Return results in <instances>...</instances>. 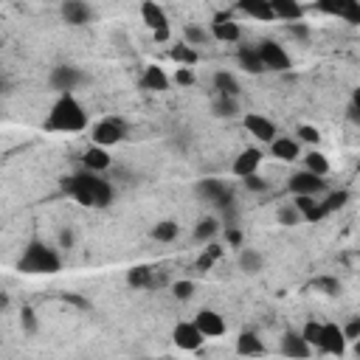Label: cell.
I'll return each mask as SVG.
<instances>
[{
  "mask_svg": "<svg viewBox=\"0 0 360 360\" xmlns=\"http://www.w3.org/2000/svg\"><path fill=\"white\" fill-rule=\"evenodd\" d=\"M62 191L70 194L79 205H93V208H104L115 197L112 183L107 177H101L98 172H90V169H82L79 174L65 177L62 180Z\"/></svg>",
  "mask_w": 360,
  "mask_h": 360,
  "instance_id": "cell-1",
  "label": "cell"
},
{
  "mask_svg": "<svg viewBox=\"0 0 360 360\" xmlns=\"http://www.w3.org/2000/svg\"><path fill=\"white\" fill-rule=\"evenodd\" d=\"M45 129H51V132H82V129H87V110L82 107V101L73 93H59V98L53 101V107L45 118Z\"/></svg>",
  "mask_w": 360,
  "mask_h": 360,
  "instance_id": "cell-2",
  "label": "cell"
},
{
  "mask_svg": "<svg viewBox=\"0 0 360 360\" xmlns=\"http://www.w3.org/2000/svg\"><path fill=\"white\" fill-rule=\"evenodd\" d=\"M17 270L25 276H53L62 270V259L56 253V248H51L42 239H31L17 262Z\"/></svg>",
  "mask_w": 360,
  "mask_h": 360,
  "instance_id": "cell-3",
  "label": "cell"
},
{
  "mask_svg": "<svg viewBox=\"0 0 360 360\" xmlns=\"http://www.w3.org/2000/svg\"><path fill=\"white\" fill-rule=\"evenodd\" d=\"M141 20L152 31L155 42H169V37H172L169 17H166V11H163V6L158 0H141Z\"/></svg>",
  "mask_w": 360,
  "mask_h": 360,
  "instance_id": "cell-4",
  "label": "cell"
},
{
  "mask_svg": "<svg viewBox=\"0 0 360 360\" xmlns=\"http://www.w3.org/2000/svg\"><path fill=\"white\" fill-rule=\"evenodd\" d=\"M124 138H127V124L118 115H107V118L96 121L93 129H90V141L98 143V146H115Z\"/></svg>",
  "mask_w": 360,
  "mask_h": 360,
  "instance_id": "cell-5",
  "label": "cell"
},
{
  "mask_svg": "<svg viewBox=\"0 0 360 360\" xmlns=\"http://www.w3.org/2000/svg\"><path fill=\"white\" fill-rule=\"evenodd\" d=\"M256 51H259L264 68L273 70V73H287V70L292 68V56H290V53L284 51V45L276 42V39H262V42L256 45Z\"/></svg>",
  "mask_w": 360,
  "mask_h": 360,
  "instance_id": "cell-6",
  "label": "cell"
},
{
  "mask_svg": "<svg viewBox=\"0 0 360 360\" xmlns=\"http://www.w3.org/2000/svg\"><path fill=\"white\" fill-rule=\"evenodd\" d=\"M287 188L292 194H312V197H321L326 191V180L309 169H301V172H292L290 180H287Z\"/></svg>",
  "mask_w": 360,
  "mask_h": 360,
  "instance_id": "cell-7",
  "label": "cell"
},
{
  "mask_svg": "<svg viewBox=\"0 0 360 360\" xmlns=\"http://www.w3.org/2000/svg\"><path fill=\"white\" fill-rule=\"evenodd\" d=\"M315 6L329 17H340L349 25H360V0H315Z\"/></svg>",
  "mask_w": 360,
  "mask_h": 360,
  "instance_id": "cell-8",
  "label": "cell"
},
{
  "mask_svg": "<svg viewBox=\"0 0 360 360\" xmlns=\"http://www.w3.org/2000/svg\"><path fill=\"white\" fill-rule=\"evenodd\" d=\"M194 191H197V197H202V202H211V205H217V208L233 202L231 188H228L222 180H217V177H205V180H200Z\"/></svg>",
  "mask_w": 360,
  "mask_h": 360,
  "instance_id": "cell-9",
  "label": "cell"
},
{
  "mask_svg": "<svg viewBox=\"0 0 360 360\" xmlns=\"http://www.w3.org/2000/svg\"><path fill=\"white\" fill-rule=\"evenodd\" d=\"M172 340H174V346L183 349V352H197V349L202 346L205 335H202V329H200L194 321H180V323L172 329Z\"/></svg>",
  "mask_w": 360,
  "mask_h": 360,
  "instance_id": "cell-10",
  "label": "cell"
},
{
  "mask_svg": "<svg viewBox=\"0 0 360 360\" xmlns=\"http://www.w3.org/2000/svg\"><path fill=\"white\" fill-rule=\"evenodd\" d=\"M82 82H84V73L79 68H70V65H56L51 70V76H48V84L56 93H73Z\"/></svg>",
  "mask_w": 360,
  "mask_h": 360,
  "instance_id": "cell-11",
  "label": "cell"
},
{
  "mask_svg": "<svg viewBox=\"0 0 360 360\" xmlns=\"http://www.w3.org/2000/svg\"><path fill=\"white\" fill-rule=\"evenodd\" d=\"M242 124H245L248 135H253V138L262 141V143H270V141L278 135L276 124H273L267 115H262V112H245V115H242Z\"/></svg>",
  "mask_w": 360,
  "mask_h": 360,
  "instance_id": "cell-12",
  "label": "cell"
},
{
  "mask_svg": "<svg viewBox=\"0 0 360 360\" xmlns=\"http://www.w3.org/2000/svg\"><path fill=\"white\" fill-rule=\"evenodd\" d=\"M321 354H343L346 352V335H343V326L338 323H323V332H321V340L315 346Z\"/></svg>",
  "mask_w": 360,
  "mask_h": 360,
  "instance_id": "cell-13",
  "label": "cell"
},
{
  "mask_svg": "<svg viewBox=\"0 0 360 360\" xmlns=\"http://www.w3.org/2000/svg\"><path fill=\"white\" fill-rule=\"evenodd\" d=\"M267 146H270V155L281 163H292L301 158V141L295 135H276Z\"/></svg>",
  "mask_w": 360,
  "mask_h": 360,
  "instance_id": "cell-14",
  "label": "cell"
},
{
  "mask_svg": "<svg viewBox=\"0 0 360 360\" xmlns=\"http://www.w3.org/2000/svg\"><path fill=\"white\" fill-rule=\"evenodd\" d=\"M166 281L163 273H158L155 267H146V264H135L129 273H127V284L129 287H143V290H155Z\"/></svg>",
  "mask_w": 360,
  "mask_h": 360,
  "instance_id": "cell-15",
  "label": "cell"
},
{
  "mask_svg": "<svg viewBox=\"0 0 360 360\" xmlns=\"http://www.w3.org/2000/svg\"><path fill=\"white\" fill-rule=\"evenodd\" d=\"M211 39H217V42H239L242 39V28H239V22H233L228 14H217L214 17V22H211Z\"/></svg>",
  "mask_w": 360,
  "mask_h": 360,
  "instance_id": "cell-16",
  "label": "cell"
},
{
  "mask_svg": "<svg viewBox=\"0 0 360 360\" xmlns=\"http://www.w3.org/2000/svg\"><path fill=\"white\" fill-rule=\"evenodd\" d=\"M259 166H262V152H259L256 146H248V149H242V152L233 158L231 172H233V174L242 180V177H248V174L259 172Z\"/></svg>",
  "mask_w": 360,
  "mask_h": 360,
  "instance_id": "cell-17",
  "label": "cell"
},
{
  "mask_svg": "<svg viewBox=\"0 0 360 360\" xmlns=\"http://www.w3.org/2000/svg\"><path fill=\"white\" fill-rule=\"evenodd\" d=\"M82 166H84V169H90V172H98V174H104V172L112 166V158H110L107 146H98V143H93V146H87V149L82 152Z\"/></svg>",
  "mask_w": 360,
  "mask_h": 360,
  "instance_id": "cell-18",
  "label": "cell"
},
{
  "mask_svg": "<svg viewBox=\"0 0 360 360\" xmlns=\"http://www.w3.org/2000/svg\"><path fill=\"white\" fill-rule=\"evenodd\" d=\"M194 323L202 329L205 338H219V335H225V318H222L217 309H200V312L194 315Z\"/></svg>",
  "mask_w": 360,
  "mask_h": 360,
  "instance_id": "cell-19",
  "label": "cell"
},
{
  "mask_svg": "<svg viewBox=\"0 0 360 360\" xmlns=\"http://www.w3.org/2000/svg\"><path fill=\"white\" fill-rule=\"evenodd\" d=\"M312 352H315V346L301 332H287L281 338V354H287V357H309Z\"/></svg>",
  "mask_w": 360,
  "mask_h": 360,
  "instance_id": "cell-20",
  "label": "cell"
},
{
  "mask_svg": "<svg viewBox=\"0 0 360 360\" xmlns=\"http://www.w3.org/2000/svg\"><path fill=\"white\" fill-rule=\"evenodd\" d=\"M239 11L259 20V22H276V11H273V3L270 0H236Z\"/></svg>",
  "mask_w": 360,
  "mask_h": 360,
  "instance_id": "cell-21",
  "label": "cell"
},
{
  "mask_svg": "<svg viewBox=\"0 0 360 360\" xmlns=\"http://www.w3.org/2000/svg\"><path fill=\"white\" fill-rule=\"evenodd\" d=\"M292 202L298 205L304 222H318L326 217L323 205H321V197H312V194H292Z\"/></svg>",
  "mask_w": 360,
  "mask_h": 360,
  "instance_id": "cell-22",
  "label": "cell"
},
{
  "mask_svg": "<svg viewBox=\"0 0 360 360\" xmlns=\"http://www.w3.org/2000/svg\"><path fill=\"white\" fill-rule=\"evenodd\" d=\"M62 20L68 25H84L90 20V6L84 0H62Z\"/></svg>",
  "mask_w": 360,
  "mask_h": 360,
  "instance_id": "cell-23",
  "label": "cell"
},
{
  "mask_svg": "<svg viewBox=\"0 0 360 360\" xmlns=\"http://www.w3.org/2000/svg\"><path fill=\"white\" fill-rule=\"evenodd\" d=\"M270 3H273V11H276V20H281V22L304 20V6L298 0H270Z\"/></svg>",
  "mask_w": 360,
  "mask_h": 360,
  "instance_id": "cell-24",
  "label": "cell"
},
{
  "mask_svg": "<svg viewBox=\"0 0 360 360\" xmlns=\"http://www.w3.org/2000/svg\"><path fill=\"white\" fill-rule=\"evenodd\" d=\"M141 84H143L146 90L163 93V90H169V76H166V70H163L160 65H146V68H143V76H141Z\"/></svg>",
  "mask_w": 360,
  "mask_h": 360,
  "instance_id": "cell-25",
  "label": "cell"
},
{
  "mask_svg": "<svg viewBox=\"0 0 360 360\" xmlns=\"http://www.w3.org/2000/svg\"><path fill=\"white\" fill-rule=\"evenodd\" d=\"M211 82H214L217 96H236L239 98V79L231 70H217Z\"/></svg>",
  "mask_w": 360,
  "mask_h": 360,
  "instance_id": "cell-26",
  "label": "cell"
},
{
  "mask_svg": "<svg viewBox=\"0 0 360 360\" xmlns=\"http://www.w3.org/2000/svg\"><path fill=\"white\" fill-rule=\"evenodd\" d=\"M262 267H264V259H262V253L256 248H242L239 250V270L242 273L256 276V273H262Z\"/></svg>",
  "mask_w": 360,
  "mask_h": 360,
  "instance_id": "cell-27",
  "label": "cell"
},
{
  "mask_svg": "<svg viewBox=\"0 0 360 360\" xmlns=\"http://www.w3.org/2000/svg\"><path fill=\"white\" fill-rule=\"evenodd\" d=\"M236 62H239V68H242V70H248V73H264V70H267L256 48H239Z\"/></svg>",
  "mask_w": 360,
  "mask_h": 360,
  "instance_id": "cell-28",
  "label": "cell"
},
{
  "mask_svg": "<svg viewBox=\"0 0 360 360\" xmlns=\"http://www.w3.org/2000/svg\"><path fill=\"white\" fill-rule=\"evenodd\" d=\"M169 56H172L177 65H188V68L200 62L197 48H194V45H188V42H177V45H172V48H169Z\"/></svg>",
  "mask_w": 360,
  "mask_h": 360,
  "instance_id": "cell-29",
  "label": "cell"
},
{
  "mask_svg": "<svg viewBox=\"0 0 360 360\" xmlns=\"http://www.w3.org/2000/svg\"><path fill=\"white\" fill-rule=\"evenodd\" d=\"M301 160H304V169H309V172H315V174H321V177H326V174H329V160H326V155H323V152L309 149L307 155H301Z\"/></svg>",
  "mask_w": 360,
  "mask_h": 360,
  "instance_id": "cell-30",
  "label": "cell"
},
{
  "mask_svg": "<svg viewBox=\"0 0 360 360\" xmlns=\"http://www.w3.org/2000/svg\"><path fill=\"white\" fill-rule=\"evenodd\" d=\"M236 352L239 354H264V343L259 340L256 332H242L236 338Z\"/></svg>",
  "mask_w": 360,
  "mask_h": 360,
  "instance_id": "cell-31",
  "label": "cell"
},
{
  "mask_svg": "<svg viewBox=\"0 0 360 360\" xmlns=\"http://www.w3.org/2000/svg\"><path fill=\"white\" fill-rule=\"evenodd\" d=\"M211 110H214L217 118H236L239 115V101H236V96H217Z\"/></svg>",
  "mask_w": 360,
  "mask_h": 360,
  "instance_id": "cell-32",
  "label": "cell"
},
{
  "mask_svg": "<svg viewBox=\"0 0 360 360\" xmlns=\"http://www.w3.org/2000/svg\"><path fill=\"white\" fill-rule=\"evenodd\" d=\"M217 233H219V219H217V217H202V219L194 225V239H197V242H211Z\"/></svg>",
  "mask_w": 360,
  "mask_h": 360,
  "instance_id": "cell-33",
  "label": "cell"
},
{
  "mask_svg": "<svg viewBox=\"0 0 360 360\" xmlns=\"http://www.w3.org/2000/svg\"><path fill=\"white\" fill-rule=\"evenodd\" d=\"M276 219H278V225H287V228H292V225L304 222V217H301V211H298V205H295V202H284V205H278Z\"/></svg>",
  "mask_w": 360,
  "mask_h": 360,
  "instance_id": "cell-34",
  "label": "cell"
},
{
  "mask_svg": "<svg viewBox=\"0 0 360 360\" xmlns=\"http://www.w3.org/2000/svg\"><path fill=\"white\" fill-rule=\"evenodd\" d=\"M177 233H180V225L174 219H163L152 228V239H158V242H172V239H177Z\"/></svg>",
  "mask_w": 360,
  "mask_h": 360,
  "instance_id": "cell-35",
  "label": "cell"
},
{
  "mask_svg": "<svg viewBox=\"0 0 360 360\" xmlns=\"http://www.w3.org/2000/svg\"><path fill=\"white\" fill-rule=\"evenodd\" d=\"M346 202H349V191H343V188H340V191H329V194L321 200L326 217L335 214V211H340V208H346Z\"/></svg>",
  "mask_w": 360,
  "mask_h": 360,
  "instance_id": "cell-36",
  "label": "cell"
},
{
  "mask_svg": "<svg viewBox=\"0 0 360 360\" xmlns=\"http://www.w3.org/2000/svg\"><path fill=\"white\" fill-rule=\"evenodd\" d=\"M312 290L321 292V295L335 298V295H340V281H338L335 276H318V278L312 281Z\"/></svg>",
  "mask_w": 360,
  "mask_h": 360,
  "instance_id": "cell-37",
  "label": "cell"
},
{
  "mask_svg": "<svg viewBox=\"0 0 360 360\" xmlns=\"http://www.w3.org/2000/svg\"><path fill=\"white\" fill-rule=\"evenodd\" d=\"M208 39H211V31H205L202 25H186V42L188 45L197 48V45H205Z\"/></svg>",
  "mask_w": 360,
  "mask_h": 360,
  "instance_id": "cell-38",
  "label": "cell"
},
{
  "mask_svg": "<svg viewBox=\"0 0 360 360\" xmlns=\"http://www.w3.org/2000/svg\"><path fill=\"white\" fill-rule=\"evenodd\" d=\"M194 290H197V284H194L191 278H180V281L172 284V295H174L177 301H188V298L194 295Z\"/></svg>",
  "mask_w": 360,
  "mask_h": 360,
  "instance_id": "cell-39",
  "label": "cell"
},
{
  "mask_svg": "<svg viewBox=\"0 0 360 360\" xmlns=\"http://www.w3.org/2000/svg\"><path fill=\"white\" fill-rule=\"evenodd\" d=\"M242 186L248 188V191H253V194H264L267 188H270V183L259 174V172H253V174H248V177H242Z\"/></svg>",
  "mask_w": 360,
  "mask_h": 360,
  "instance_id": "cell-40",
  "label": "cell"
},
{
  "mask_svg": "<svg viewBox=\"0 0 360 360\" xmlns=\"http://www.w3.org/2000/svg\"><path fill=\"white\" fill-rule=\"evenodd\" d=\"M295 138H298L301 143H309V146H318V141H321V132H318V127H309V124H301V127L295 129Z\"/></svg>",
  "mask_w": 360,
  "mask_h": 360,
  "instance_id": "cell-41",
  "label": "cell"
},
{
  "mask_svg": "<svg viewBox=\"0 0 360 360\" xmlns=\"http://www.w3.org/2000/svg\"><path fill=\"white\" fill-rule=\"evenodd\" d=\"M321 332H323V323H318V321H307V323L301 326V335H304V338H307L312 346H318Z\"/></svg>",
  "mask_w": 360,
  "mask_h": 360,
  "instance_id": "cell-42",
  "label": "cell"
},
{
  "mask_svg": "<svg viewBox=\"0 0 360 360\" xmlns=\"http://www.w3.org/2000/svg\"><path fill=\"white\" fill-rule=\"evenodd\" d=\"M20 326H22V332H28V335L37 332V315H34L31 307H22V309H20Z\"/></svg>",
  "mask_w": 360,
  "mask_h": 360,
  "instance_id": "cell-43",
  "label": "cell"
},
{
  "mask_svg": "<svg viewBox=\"0 0 360 360\" xmlns=\"http://www.w3.org/2000/svg\"><path fill=\"white\" fill-rule=\"evenodd\" d=\"M287 34L295 37V39H307V37H309V25L301 22V20H298V22H287Z\"/></svg>",
  "mask_w": 360,
  "mask_h": 360,
  "instance_id": "cell-44",
  "label": "cell"
},
{
  "mask_svg": "<svg viewBox=\"0 0 360 360\" xmlns=\"http://www.w3.org/2000/svg\"><path fill=\"white\" fill-rule=\"evenodd\" d=\"M174 82H177V84H183V87L194 84V73H191V68H188V65H180V68L174 70Z\"/></svg>",
  "mask_w": 360,
  "mask_h": 360,
  "instance_id": "cell-45",
  "label": "cell"
},
{
  "mask_svg": "<svg viewBox=\"0 0 360 360\" xmlns=\"http://www.w3.org/2000/svg\"><path fill=\"white\" fill-rule=\"evenodd\" d=\"M225 242H228L231 248H242V231L233 228V225H225Z\"/></svg>",
  "mask_w": 360,
  "mask_h": 360,
  "instance_id": "cell-46",
  "label": "cell"
},
{
  "mask_svg": "<svg viewBox=\"0 0 360 360\" xmlns=\"http://www.w3.org/2000/svg\"><path fill=\"white\" fill-rule=\"evenodd\" d=\"M343 335H346V340H357V338H360V315L352 318V321L343 326Z\"/></svg>",
  "mask_w": 360,
  "mask_h": 360,
  "instance_id": "cell-47",
  "label": "cell"
},
{
  "mask_svg": "<svg viewBox=\"0 0 360 360\" xmlns=\"http://www.w3.org/2000/svg\"><path fill=\"white\" fill-rule=\"evenodd\" d=\"M349 121L360 124V87H357L354 96H352V104H349Z\"/></svg>",
  "mask_w": 360,
  "mask_h": 360,
  "instance_id": "cell-48",
  "label": "cell"
},
{
  "mask_svg": "<svg viewBox=\"0 0 360 360\" xmlns=\"http://www.w3.org/2000/svg\"><path fill=\"white\" fill-rule=\"evenodd\" d=\"M59 248H73V231L70 228L59 231Z\"/></svg>",
  "mask_w": 360,
  "mask_h": 360,
  "instance_id": "cell-49",
  "label": "cell"
},
{
  "mask_svg": "<svg viewBox=\"0 0 360 360\" xmlns=\"http://www.w3.org/2000/svg\"><path fill=\"white\" fill-rule=\"evenodd\" d=\"M214 262H217V259H214V256H211L208 250H202V256L197 259V270H208V267H211Z\"/></svg>",
  "mask_w": 360,
  "mask_h": 360,
  "instance_id": "cell-50",
  "label": "cell"
},
{
  "mask_svg": "<svg viewBox=\"0 0 360 360\" xmlns=\"http://www.w3.org/2000/svg\"><path fill=\"white\" fill-rule=\"evenodd\" d=\"M352 343H354V354L360 357V338H357V340H352Z\"/></svg>",
  "mask_w": 360,
  "mask_h": 360,
  "instance_id": "cell-51",
  "label": "cell"
},
{
  "mask_svg": "<svg viewBox=\"0 0 360 360\" xmlns=\"http://www.w3.org/2000/svg\"><path fill=\"white\" fill-rule=\"evenodd\" d=\"M357 172H360V155H357Z\"/></svg>",
  "mask_w": 360,
  "mask_h": 360,
  "instance_id": "cell-52",
  "label": "cell"
},
{
  "mask_svg": "<svg viewBox=\"0 0 360 360\" xmlns=\"http://www.w3.org/2000/svg\"><path fill=\"white\" fill-rule=\"evenodd\" d=\"M222 3H225V0H222Z\"/></svg>",
  "mask_w": 360,
  "mask_h": 360,
  "instance_id": "cell-53",
  "label": "cell"
}]
</instances>
